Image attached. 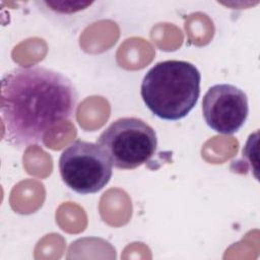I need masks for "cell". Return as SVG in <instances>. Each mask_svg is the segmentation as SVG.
<instances>
[{"label": "cell", "instance_id": "5b68a950", "mask_svg": "<svg viewBox=\"0 0 260 260\" xmlns=\"http://www.w3.org/2000/svg\"><path fill=\"white\" fill-rule=\"evenodd\" d=\"M202 112L206 124L213 131L224 135L234 134L248 118L247 94L233 84H215L203 96Z\"/></svg>", "mask_w": 260, "mask_h": 260}, {"label": "cell", "instance_id": "3957f363", "mask_svg": "<svg viewBox=\"0 0 260 260\" xmlns=\"http://www.w3.org/2000/svg\"><path fill=\"white\" fill-rule=\"evenodd\" d=\"M96 144L112 166L133 170L150 160L157 147L154 129L140 118L123 117L113 121L100 135Z\"/></svg>", "mask_w": 260, "mask_h": 260}, {"label": "cell", "instance_id": "7a4b0ae2", "mask_svg": "<svg viewBox=\"0 0 260 260\" xmlns=\"http://www.w3.org/2000/svg\"><path fill=\"white\" fill-rule=\"evenodd\" d=\"M201 74L187 61L167 60L156 63L144 75L140 94L148 110L167 121L185 118L200 95Z\"/></svg>", "mask_w": 260, "mask_h": 260}, {"label": "cell", "instance_id": "277c9868", "mask_svg": "<svg viewBox=\"0 0 260 260\" xmlns=\"http://www.w3.org/2000/svg\"><path fill=\"white\" fill-rule=\"evenodd\" d=\"M59 172L67 187L86 195L101 191L110 182L113 166L96 143L76 139L62 151Z\"/></svg>", "mask_w": 260, "mask_h": 260}, {"label": "cell", "instance_id": "8992f818", "mask_svg": "<svg viewBox=\"0 0 260 260\" xmlns=\"http://www.w3.org/2000/svg\"><path fill=\"white\" fill-rule=\"evenodd\" d=\"M35 5L48 20L70 29L80 28L101 18L106 10V2L91 0H41Z\"/></svg>", "mask_w": 260, "mask_h": 260}, {"label": "cell", "instance_id": "6da1fadb", "mask_svg": "<svg viewBox=\"0 0 260 260\" xmlns=\"http://www.w3.org/2000/svg\"><path fill=\"white\" fill-rule=\"evenodd\" d=\"M77 103V89L63 73L38 65L12 68L1 77L2 139L17 148L43 143L74 116Z\"/></svg>", "mask_w": 260, "mask_h": 260}]
</instances>
